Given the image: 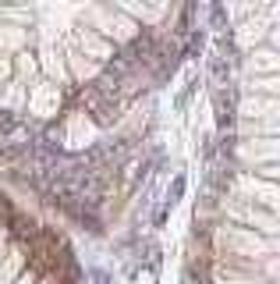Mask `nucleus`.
I'll return each instance as SVG.
<instances>
[{
	"label": "nucleus",
	"instance_id": "nucleus-1",
	"mask_svg": "<svg viewBox=\"0 0 280 284\" xmlns=\"http://www.w3.org/2000/svg\"><path fill=\"white\" fill-rule=\"evenodd\" d=\"M36 256L39 249L32 242V224H25L0 196V284H43Z\"/></svg>",
	"mask_w": 280,
	"mask_h": 284
}]
</instances>
